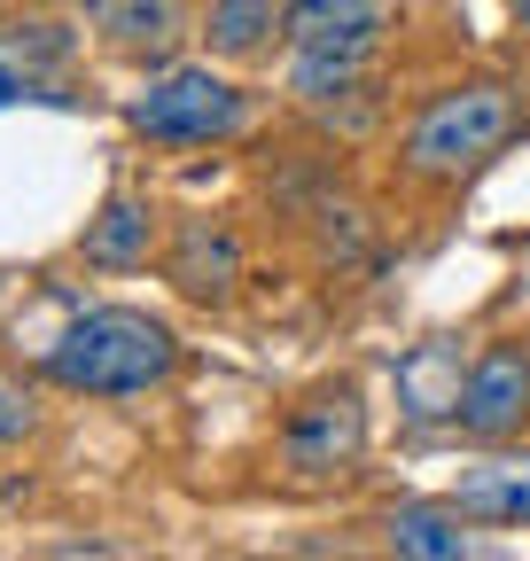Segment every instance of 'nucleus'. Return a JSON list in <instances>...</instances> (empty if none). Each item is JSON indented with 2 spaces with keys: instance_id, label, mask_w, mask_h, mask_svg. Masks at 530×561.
Wrapping results in <instances>:
<instances>
[{
  "instance_id": "13",
  "label": "nucleus",
  "mask_w": 530,
  "mask_h": 561,
  "mask_svg": "<svg viewBox=\"0 0 530 561\" xmlns=\"http://www.w3.org/2000/svg\"><path fill=\"white\" fill-rule=\"evenodd\" d=\"M24 437H39V390L16 367H0V445H24Z\"/></svg>"
},
{
  "instance_id": "9",
  "label": "nucleus",
  "mask_w": 530,
  "mask_h": 561,
  "mask_svg": "<svg viewBox=\"0 0 530 561\" xmlns=\"http://www.w3.org/2000/svg\"><path fill=\"white\" fill-rule=\"evenodd\" d=\"M390 24V0H289L281 39L289 47H375Z\"/></svg>"
},
{
  "instance_id": "6",
  "label": "nucleus",
  "mask_w": 530,
  "mask_h": 561,
  "mask_svg": "<svg viewBox=\"0 0 530 561\" xmlns=\"http://www.w3.org/2000/svg\"><path fill=\"white\" fill-rule=\"evenodd\" d=\"M164 280L195 305H227L242 289V234L227 219H180L164 250Z\"/></svg>"
},
{
  "instance_id": "15",
  "label": "nucleus",
  "mask_w": 530,
  "mask_h": 561,
  "mask_svg": "<svg viewBox=\"0 0 530 561\" xmlns=\"http://www.w3.org/2000/svg\"><path fill=\"white\" fill-rule=\"evenodd\" d=\"M0 289H9V280H0Z\"/></svg>"
},
{
  "instance_id": "11",
  "label": "nucleus",
  "mask_w": 530,
  "mask_h": 561,
  "mask_svg": "<svg viewBox=\"0 0 530 561\" xmlns=\"http://www.w3.org/2000/svg\"><path fill=\"white\" fill-rule=\"evenodd\" d=\"M460 507L476 523H522L530 530V453H492L476 468H460Z\"/></svg>"
},
{
  "instance_id": "10",
  "label": "nucleus",
  "mask_w": 530,
  "mask_h": 561,
  "mask_svg": "<svg viewBox=\"0 0 530 561\" xmlns=\"http://www.w3.org/2000/svg\"><path fill=\"white\" fill-rule=\"evenodd\" d=\"M79 16L117 47V55H164L180 39V0H79Z\"/></svg>"
},
{
  "instance_id": "1",
  "label": "nucleus",
  "mask_w": 530,
  "mask_h": 561,
  "mask_svg": "<svg viewBox=\"0 0 530 561\" xmlns=\"http://www.w3.org/2000/svg\"><path fill=\"white\" fill-rule=\"evenodd\" d=\"M39 375L71 398H141L180 375V335L157 312L87 305L71 328H55L39 351Z\"/></svg>"
},
{
  "instance_id": "12",
  "label": "nucleus",
  "mask_w": 530,
  "mask_h": 561,
  "mask_svg": "<svg viewBox=\"0 0 530 561\" xmlns=\"http://www.w3.org/2000/svg\"><path fill=\"white\" fill-rule=\"evenodd\" d=\"M281 16H289V0H211L204 9V47L227 55V62H250V55L274 47Z\"/></svg>"
},
{
  "instance_id": "2",
  "label": "nucleus",
  "mask_w": 530,
  "mask_h": 561,
  "mask_svg": "<svg viewBox=\"0 0 530 561\" xmlns=\"http://www.w3.org/2000/svg\"><path fill=\"white\" fill-rule=\"evenodd\" d=\"M522 133V94L507 79H469V87H445L398 140V172L422 180V187H452L469 180L476 164H492L507 140Z\"/></svg>"
},
{
  "instance_id": "7",
  "label": "nucleus",
  "mask_w": 530,
  "mask_h": 561,
  "mask_svg": "<svg viewBox=\"0 0 530 561\" xmlns=\"http://www.w3.org/2000/svg\"><path fill=\"white\" fill-rule=\"evenodd\" d=\"M382 546L406 553V561H460V553H476L469 507L460 500H406V507L382 515Z\"/></svg>"
},
{
  "instance_id": "14",
  "label": "nucleus",
  "mask_w": 530,
  "mask_h": 561,
  "mask_svg": "<svg viewBox=\"0 0 530 561\" xmlns=\"http://www.w3.org/2000/svg\"><path fill=\"white\" fill-rule=\"evenodd\" d=\"M515 32H522V39H530V0H515Z\"/></svg>"
},
{
  "instance_id": "4",
  "label": "nucleus",
  "mask_w": 530,
  "mask_h": 561,
  "mask_svg": "<svg viewBox=\"0 0 530 561\" xmlns=\"http://www.w3.org/2000/svg\"><path fill=\"white\" fill-rule=\"evenodd\" d=\"M359 453H367V405H359V390H352V382H344V390L304 398V405L281 421V445H274L281 476H297V483L344 476V468H359Z\"/></svg>"
},
{
  "instance_id": "3",
  "label": "nucleus",
  "mask_w": 530,
  "mask_h": 561,
  "mask_svg": "<svg viewBox=\"0 0 530 561\" xmlns=\"http://www.w3.org/2000/svg\"><path fill=\"white\" fill-rule=\"evenodd\" d=\"M125 125L164 140V149H211L250 125V94L234 79H219L211 62H172L141 94H125Z\"/></svg>"
},
{
  "instance_id": "5",
  "label": "nucleus",
  "mask_w": 530,
  "mask_h": 561,
  "mask_svg": "<svg viewBox=\"0 0 530 561\" xmlns=\"http://www.w3.org/2000/svg\"><path fill=\"white\" fill-rule=\"evenodd\" d=\"M452 421L476 445H507L530 430V343H484L452 390Z\"/></svg>"
},
{
  "instance_id": "8",
  "label": "nucleus",
  "mask_w": 530,
  "mask_h": 561,
  "mask_svg": "<svg viewBox=\"0 0 530 561\" xmlns=\"http://www.w3.org/2000/svg\"><path fill=\"white\" fill-rule=\"evenodd\" d=\"M149 250H157V203L149 195H110L94 219H87V234H79V257L102 265V273L149 265Z\"/></svg>"
}]
</instances>
